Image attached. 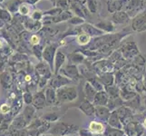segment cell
<instances>
[{
  "label": "cell",
  "mask_w": 146,
  "mask_h": 136,
  "mask_svg": "<svg viewBox=\"0 0 146 136\" xmlns=\"http://www.w3.org/2000/svg\"><path fill=\"white\" fill-rule=\"evenodd\" d=\"M132 28L135 32L146 31V11H142L132 20Z\"/></svg>",
  "instance_id": "6da1fadb"
},
{
  "label": "cell",
  "mask_w": 146,
  "mask_h": 136,
  "mask_svg": "<svg viewBox=\"0 0 146 136\" xmlns=\"http://www.w3.org/2000/svg\"><path fill=\"white\" fill-rule=\"evenodd\" d=\"M128 0H107V10L109 13L122 11L123 7L127 4Z\"/></svg>",
  "instance_id": "7a4b0ae2"
},
{
  "label": "cell",
  "mask_w": 146,
  "mask_h": 136,
  "mask_svg": "<svg viewBox=\"0 0 146 136\" xmlns=\"http://www.w3.org/2000/svg\"><path fill=\"white\" fill-rule=\"evenodd\" d=\"M130 16L126 11H118L115 12L112 15V21L114 24L117 25H123V24H126L130 21Z\"/></svg>",
  "instance_id": "3957f363"
},
{
  "label": "cell",
  "mask_w": 146,
  "mask_h": 136,
  "mask_svg": "<svg viewBox=\"0 0 146 136\" xmlns=\"http://www.w3.org/2000/svg\"><path fill=\"white\" fill-rule=\"evenodd\" d=\"M95 27L99 28L100 30H102L103 32H107L111 33L114 31V26L113 21H110V20H102L99 23L95 25Z\"/></svg>",
  "instance_id": "277c9868"
},
{
  "label": "cell",
  "mask_w": 146,
  "mask_h": 136,
  "mask_svg": "<svg viewBox=\"0 0 146 136\" xmlns=\"http://www.w3.org/2000/svg\"><path fill=\"white\" fill-rule=\"evenodd\" d=\"M82 27V30L86 34H88L90 36H100V34H104V32L99 28H95L94 26L90 24H85Z\"/></svg>",
  "instance_id": "5b68a950"
},
{
  "label": "cell",
  "mask_w": 146,
  "mask_h": 136,
  "mask_svg": "<svg viewBox=\"0 0 146 136\" xmlns=\"http://www.w3.org/2000/svg\"><path fill=\"white\" fill-rule=\"evenodd\" d=\"M54 53V46H47L46 49L44 52V58L50 63V64H53V55Z\"/></svg>",
  "instance_id": "8992f818"
},
{
  "label": "cell",
  "mask_w": 146,
  "mask_h": 136,
  "mask_svg": "<svg viewBox=\"0 0 146 136\" xmlns=\"http://www.w3.org/2000/svg\"><path fill=\"white\" fill-rule=\"evenodd\" d=\"M26 120H25L24 116H18L17 118L15 119V121L12 123V128H16L17 129H22L23 127L26 126Z\"/></svg>",
  "instance_id": "52a82bcc"
},
{
  "label": "cell",
  "mask_w": 146,
  "mask_h": 136,
  "mask_svg": "<svg viewBox=\"0 0 146 136\" xmlns=\"http://www.w3.org/2000/svg\"><path fill=\"white\" fill-rule=\"evenodd\" d=\"M90 39H91V36H90L89 34L86 33L79 34L77 36V42L79 44H81V45L87 44L90 42Z\"/></svg>",
  "instance_id": "ba28073f"
},
{
  "label": "cell",
  "mask_w": 146,
  "mask_h": 136,
  "mask_svg": "<svg viewBox=\"0 0 146 136\" xmlns=\"http://www.w3.org/2000/svg\"><path fill=\"white\" fill-rule=\"evenodd\" d=\"M86 7L91 14L97 12V0H86Z\"/></svg>",
  "instance_id": "9c48e42d"
},
{
  "label": "cell",
  "mask_w": 146,
  "mask_h": 136,
  "mask_svg": "<svg viewBox=\"0 0 146 136\" xmlns=\"http://www.w3.org/2000/svg\"><path fill=\"white\" fill-rule=\"evenodd\" d=\"M34 109L32 106H29V105H27V106L26 107V109H25L24 111V118L25 120H26V122L28 123L30 120H31L32 116H33V114H34Z\"/></svg>",
  "instance_id": "30bf717a"
},
{
  "label": "cell",
  "mask_w": 146,
  "mask_h": 136,
  "mask_svg": "<svg viewBox=\"0 0 146 136\" xmlns=\"http://www.w3.org/2000/svg\"><path fill=\"white\" fill-rule=\"evenodd\" d=\"M90 131L93 133H102L104 131V126L99 123H95V122H92L90 123Z\"/></svg>",
  "instance_id": "8fae6325"
},
{
  "label": "cell",
  "mask_w": 146,
  "mask_h": 136,
  "mask_svg": "<svg viewBox=\"0 0 146 136\" xmlns=\"http://www.w3.org/2000/svg\"><path fill=\"white\" fill-rule=\"evenodd\" d=\"M63 11H64V10H62L61 8H59L57 7H54L53 9H50V10H48V11L44 12V16L47 15V16H50V17H57Z\"/></svg>",
  "instance_id": "7c38bea8"
},
{
  "label": "cell",
  "mask_w": 146,
  "mask_h": 136,
  "mask_svg": "<svg viewBox=\"0 0 146 136\" xmlns=\"http://www.w3.org/2000/svg\"><path fill=\"white\" fill-rule=\"evenodd\" d=\"M34 104L37 106V108H42V106L44 103V100L43 97V94H36V96L34 97Z\"/></svg>",
  "instance_id": "4fadbf2b"
},
{
  "label": "cell",
  "mask_w": 146,
  "mask_h": 136,
  "mask_svg": "<svg viewBox=\"0 0 146 136\" xmlns=\"http://www.w3.org/2000/svg\"><path fill=\"white\" fill-rule=\"evenodd\" d=\"M55 7L61 8L64 11V10H68V8L70 7V5L67 0H59V1H57L56 4H55Z\"/></svg>",
  "instance_id": "5bb4252c"
},
{
  "label": "cell",
  "mask_w": 146,
  "mask_h": 136,
  "mask_svg": "<svg viewBox=\"0 0 146 136\" xmlns=\"http://www.w3.org/2000/svg\"><path fill=\"white\" fill-rule=\"evenodd\" d=\"M69 23L74 25V26H75V25H81V24H84V18H82L80 17H73L71 19L69 20Z\"/></svg>",
  "instance_id": "9a60e30c"
},
{
  "label": "cell",
  "mask_w": 146,
  "mask_h": 136,
  "mask_svg": "<svg viewBox=\"0 0 146 136\" xmlns=\"http://www.w3.org/2000/svg\"><path fill=\"white\" fill-rule=\"evenodd\" d=\"M64 54L62 53H57V55H56V62H55V65H56V70L55 71H58V68L61 66V64H63L64 62Z\"/></svg>",
  "instance_id": "2e32d148"
},
{
  "label": "cell",
  "mask_w": 146,
  "mask_h": 136,
  "mask_svg": "<svg viewBox=\"0 0 146 136\" xmlns=\"http://www.w3.org/2000/svg\"><path fill=\"white\" fill-rule=\"evenodd\" d=\"M43 16H44L43 12H40V11H38V10H36V11H35L32 14L31 17L33 20H35V21H39V20H41L43 18Z\"/></svg>",
  "instance_id": "e0dca14e"
},
{
  "label": "cell",
  "mask_w": 146,
  "mask_h": 136,
  "mask_svg": "<svg viewBox=\"0 0 146 136\" xmlns=\"http://www.w3.org/2000/svg\"><path fill=\"white\" fill-rule=\"evenodd\" d=\"M28 5H21L19 7V12L23 15H27L29 13V7H27Z\"/></svg>",
  "instance_id": "ac0fdd59"
},
{
  "label": "cell",
  "mask_w": 146,
  "mask_h": 136,
  "mask_svg": "<svg viewBox=\"0 0 146 136\" xmlns=\"http://www.w3.org/2000/svg\"><path fill=\"white\" fill-rule=\"evenodd\" d=\"M27 4H30V5H35L36 3H37L38 1H40V0H25ZM49 1H51L54 7H55V4H56V0H49Z\"/></svg>",
  "instance_id": "d6986e66"
},
{
  "label": "cell",
  "mask_w": 146,
  "mask_h": 136,
  "mask_svg": "<svg viewBox=\"0 0 146 136\" xmlns=\"http://www.w3.org/2000/svg\"><path fill=\"white\" fill-rule=\"evenodd\" d=\"M0 111H1V113H2L6 114V113H8V111H9V106H8L7 104L4 103V104L1 105V107H0Z\"/></svg>",
  "instance_id": "ffe728a7"
},
{
  "label": "cell",
  "mask_w": 146,
  "mask_h": 136,
  "mask_svg": "<svg viewBox=\"0 0 146 136\" xmlns=\"http://www.w3.org/2000/svg\"><path fill=\"white\" fill-rule=\"evenodd\" d=\"M38 41H39V37L37 36H32V37H31V39H30V42H31V44H38Z\"/></svg>",
  "instance_id": "44dd1931"
},
{
  "label": "cell",
  "mask_w": 146,
  "mask_h": 136,
  "mask_svg": "<svg viewBox=\"0 0 146 136\" xmlns=\"http://www.w3.org/2000/svg\"><path fill=\"white\" fill-rule=\"evenodd\" d=\"M26 78H27V79H26V80H27V81H29V80H31V77H30V76H29V75H27V76Z\"/></svg>",
  "instance_id": "7402d4cb"
},
{
  "label": "cell",
  "mask_w": 146,
  "mask_h": 136,
  "mask_svg": "<svg viewBox=\"0 0 146 136\" xmlns=\"http://www.w3.org/2000/svg\"><path fill=\"white\" fill-rule=\"evenodd\" d=\"M144 124H145V126H146V120H145V122H144Z\"/></svg>",
  "instance_id": "603a6c76"
},
{
  "label": "cell",
  "mask_w": 146,
  "mask_h": 136,
  "mask_svg": "<svg viewBox=\"0 0 146 136\" xmlns=\"http://www.w3.org/2000/svg\"><path fill=\"white\" fill-rule=\"evenodd\" d=\"M4 1V0H0V3H1V2H3Z\"/></svg>",
  "instance_id": "cb8c5ba5"
},
{
  "label": "cell",
  "mask_w": 146,
  "mask_h": 136,
  "mask_svg": "<svg viewBox=\"0 0 146 136\" xmlns=\"http://www.w3.org/2000/svg\"><path fill=\"white\" fill-rule=\"evenodd\" d=\"M0 46H1V44H0Z\"/></svg>",
  "instance_id": "d4e9b609"
}]
</instances>
